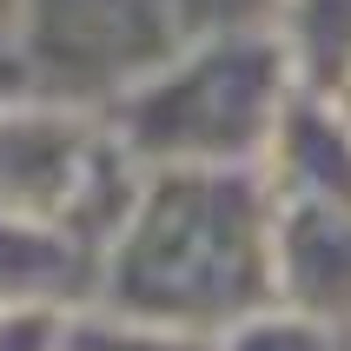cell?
Wrapping results in <instances>:
<instances>
[{"label":"cell","mask_w":351,"mask_h":351,"mask_svg":"<svg viewBox=\"0 0 351 351\" xmlns=\"http://www.w3.org/2000/svg\"><path fill=\"white\" fill-rule=\"evenodd\" d=\"M285 73L305 99H351V0H285Z\"/></svg>","instance_id":"cell-2"},{"label":"cell","mask_w":351,"mask_h":351,"mask_svg":"<svg viewBox=\"0 0 351 351\" xmlns=\"http://www.w3.org/2000/svg\"><path fill=\"white\" fill-rule=\"evenodd\" d=\"M278 278L312 318L351 325V193H285Z\"/></svg>","instance_id":"cell-1"},{"label":"cell","mask_w":351,"mask_h":351,"mask_svg":"<svg viewBox=\"0 0 351 351\" xmlns=\"http://www.w3.org/2000/svg\"><path fill=\"white\" fill-rule=\"evenodd\" d=\"M345 113H351V99H345Z\"/></svg>","instance_id":"cell-3"}]
</instances>
